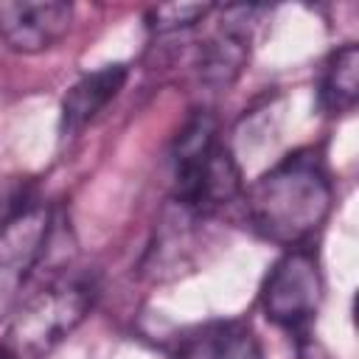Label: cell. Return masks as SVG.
I'll return each instance as SVG.
<instances>
[{
    "label": "cell",
    "instance_id": "9c48e42d",
    "mask_svg": "<svg viewBox=\"0 0 359 359\" xmlns=\"http://www.w3.org/2000/svg\"><path fill=\"white\" fill-rule=\"evenodd\" d=\"M129 67L126 65H107L93 73H84L62 98L59 112V132L62 137H73L81 132L123 87Z\"/></svg>",
    "mask_w": 359,
    "mask_h": 359
},
{
    "label": "cell",
    "instance_id": "3957f363",
    "mask_svg": "<svg viewBox=\"0 0 359 359\" xmlns=\"http://www.w3.org/2000/svg\"><path fill=\"white\" fill-rule=\"evenodd\" d=\"M95 280L90 275H62L25 297L11 323L8 342L20 359H42L50 353L93 309Z\"/></svg>",
    "mask_w": 359,
    "mask_h": 359
},
{
    "label": "cell",
    "instance_id": "6da1fadb",
    "mask_svg": "<svg viewBox=\"0 0 359 359\" xmlns=\"http://www.w3.org/2000/svg\"><path fill=\"white\" fill-rule=\"evenodd\" d=\"M244 213L258 236L303 247L328 219L334 185L317 149H297L264 171L244 194Z\"/></svg>",
    "mask_w": 359,
    "mask_h": 359
},
{
    "label": "cell",
    "instance_id": "277c9868",
    "mask_svg": "<svg viewBox=\"0 0 359 359\" xmlns=\"http://www.w3.org/2000/svg\"><path fill=\"white\" fill-rule=\"evenodd\" d=\"M323 303V272L320 261L309 247L286 250L264 278L261 309L264 314L294 334H306Z\"/></svg>",
    "mask_w": 359,
    "mask_h": 359
},
{
    "label": "cell",
    "instance_id": "8fae6325",
    "mask_svg": "<svg viewBox=\"0 0 359 359\" xmlns=\"http://www.w3.org/2000/svg\"><path fill=\"white\" fill-rule=\"evenodd\" d=\"M213 8H216V6H208V3H168V6L149 8L146 25H149L151 34L168 36V34L194 28V25L202 22Z\"/></svg>",
    "mask_w": 359,
    "mask_h": 359
},
{
    "label": "cell",
    "instance_id": "ba28073f",
    "mask_svg": "<svg viewBox=\"0 0 359 359\" xmlns=\"http://www.w3.org/2000/svg\"><path fill=\"white\" fill-rule=\"evenodd\" d=\"M174 359H264L261 339L244 320H208L177 337Z\"/></svg>",
    "mask_w": 359,
    "mask_h": 359
},
{
    "label": "cell",
    "instance_id": "7a4b0ae2",
    "mask_svg": "<svg viewBox=\"0 0 359 359\" xmlns=\"http://www.w3.org/2000/svg\"><path fill=\"white\" fill-rule=\"evenodd\" d=\"M174 194L171 205L196 219H210L241 199V171L233 151L219 140L216 118L196 109L174 140Z\"/></svg>",
    "mask_w": 359,
    "mask_h": 359
},
{
    "label": "cell",
    "instance_id": "30bf717a",
    "mask_svg": "<svg viewBox=\"0 0 359 359\" xmlns=\"http://www.w3.org/2000/svg\"><path fill=\"white\" fill-rule=\"evenodd\" d=\"M359 98V48L342 45L328 56L317 84V104L325 115H345Z\"/></svg>",
    "mask_w": 359,
    "mask_h": 359
},
{
    "label": "cell",
    "instance_id": "5b68a950",
    "mask_svg": "<svg viewBox=\"0 0 359 359\" xmlns=\"http://www.w3.org/2000/svg\"><path fill=\"white\" fill-rule=\"evenodd\" d=\"M50 236V210L39 202L0 222V314L17 300L28 272L45 252Z\"/></svg>",
    "mask_w": 359,
    "mask_h": 359
},
{
    "label": "cell",
    "instance_id": "7c38bea8",
    "mask_svg": "<svg viewBox=\"0 0 359 359\" xmlns=\"http://www.w3.org/2000/svg\"><path fill=\"white\" fill-rule=\"evenodd\" d=\"M300 359H325V353L317 348V342H300Z\"/></svg>",
    "mask_w": 359,
    "mask_h": 359
},
{
    "label": "cell",
    "instance_id": "4fadbf2b",
    "mask_svg": "<svg viewBox=\"0 0 359 359\" xmlns=\"http://www.w3.org/2000/svg\"><path fill=\"white\" fill-rule=\"evenodd\" d=\"M0 359H20V353L11 345H0Z\"/></svg>",
    "mask_w": 359,
    "mask_h": 359
},
{
    "label": "cell",
    "instance_id": "8992f818",
    "mask_svg": "<svg viewBox=\"0 0 359 359\" xmlns=\"http://www.w3.org/2000/svg\"><path fill=\"white\" fill-rule=\"evenodd\" d=\"M222 20L216 31L199 45L196 53V73L210 87H230L247 59H250V42L255 34V22L264 14L261 6H224L219 8Z\"/></svg>",
    "mask_w": 359,
    "mask_h": 359
},
{
    "label": "cell",
    "instance_id": "52a82bcc",
    "mask_svg": "<svg viewBox=\"0 0 359 359\" xmlns=\"http://www.w3.org/2000/svg\"><path fill=\"white\" fill-rule=\"evenodd\" d=\"M70 22L73 6L62 0H0V42L17 53L48 50Z\"/></svg>",
    "mask_w": 359,
    "mask_h": 359
}]
</instances>
